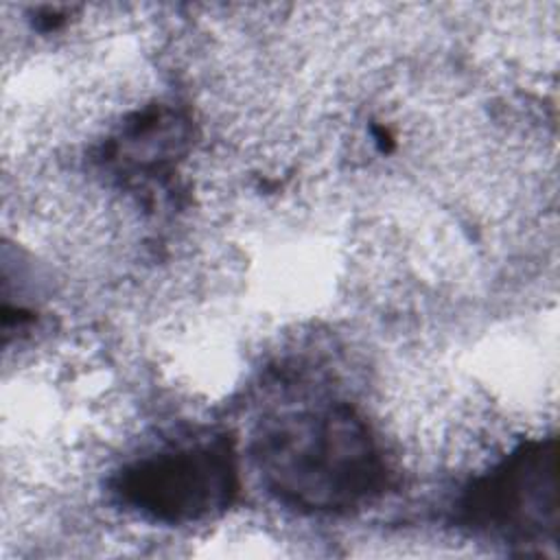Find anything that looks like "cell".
<instances>
[{
    "label": "cell",
    "instance_id": "obj_1",
    "mask_svg": "<svg viewBox=\"0 0 560 560\" xmlns=\"http://www.w3.org/2000/svg\"><path fill=\"white\" fill-rule=\"evenodd\" d=\"M252 457L267 492L311 514H339L376 499L389 483V464L365 422L346 402H324L265 420Z\"/></svg>",
    "mask_w": 560,
    "mask_h": 560
},
{
    "label": "cell",
    "instance_id": "obj_2",
    "mask_svg": "<svg viewBox=\"0 0 560 560\" xmlns=\"http://www.w3.org/2000/svg\"><path fill=\"white\" fill-rule=\"evenodd\" d=\"M112 492L144 518L186 525L225 510L236 490L232 442L225 435L173 442L122 466Z\"/></svg>",
    "mask_w": 560,
    "mask_h": 560
},
{
    "label": "cell",
    "instance_id": "obj_3",
    "mask_svg": "<svg viewBox=\"0 0 560 560\" xmlns=\"http://www.w3.org/2000/svg\"><path fill=\"white\" fill-rule=\"evenodd\" d=\"M553 488V440L527 442L470 483L459 503L462 518L475 532L534 542L556 532Z\"/></svg>",
    "mask_w": 560,
    "mask_h": 560
}]
</instances>
